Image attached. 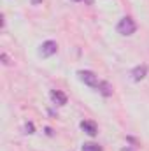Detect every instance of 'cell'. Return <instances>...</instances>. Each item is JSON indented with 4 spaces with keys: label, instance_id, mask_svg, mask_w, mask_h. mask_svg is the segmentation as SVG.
<instances>
[{
    "label": "cell",
    "instance_id": "cell-1",
    "mask_svg": "<svg viewBox=\"0 0 149 151\" xmlns=\"http://www.w3.org/2000/svg\"><path fill=\"white\" fill-rule=\"evenodd\" d=\"M116 28H117V32H119L121 35H132V34H135L137 25H135V21H133L130 16H125V18L119 19V23H117Z\"/></svg>",
    "mask_w": 149,
    "mask_h": 151
},
{
    "label": "cell",
    "instance_id": "cell-2",
    "mask_svg": "<svg viewBox=\"0 0 149 151\" xmlns=\"http://www.w3.org/2000/svg\"><path fill=\"white\" fill-rule=\"evenodd\" d=\"M77 76H79V79H81L84 84H88L90 88H98V84H100V81H98L97 74L91 72V70H79Z\"/></svg>",
    "mask_w": 149,
    "mask_h": 151
},
{
    "label": "cell",
    "instance_id": "cell-3",
    "mask_svg": "<svg viewBox=\"0 0 149 151\" xmlns=\"http://www.w3.org/2000/svg\"><path fill=\"white\" fill-rule=\"evenodd\" d=\"M56 51H58V44H56L54 40H46V42L40 46V55H42L44 58H49V56L56 55Z\"/></svg>",
    "mask_w": 149,
    "mask_h": 151
},
{
    "label": "cell",
    "instance_id": "cell-4",
    "mask_svg": "<svg viewBox=\"0 0 149 151\" xmlns=\"http://www.w3.org/2000/svg\"><path fill=\"white\" fill-rule=\"evenodd\" d=\"M146 74H148V67H146V65H139V67H135V69L130 72V76H132L133 81H142V79L146 77Z\"/></svg>",
    "mask_w": 149,
    "mask_h": 151
},
{
    "label": "cell",
    "instance_id": "cell-5",
    "mask_svg": "<svg viewBox=\"0 0 149 151\" xmlns=\"http://www.w3.org/2000/svg\"><path fill=\"white\" fill-rule=\"evenodd\" d=\"M49 97H51V100H53L54 104H58V106L67 104V95H65V93H62V91H58V90H51Z\"/></svg>",
    "mask_w": 149,
    "mask_h": 151
},
{
    "label": "cell",
    "instance_id": "cell-6",
    "mask_svg": "<svg viewBox=\"0 0 149 151\" xmlns=\"http://www.w3.org/2000/svg\"><path fill=\"white\" fill-rule=\"evenodd\" d=\"M81 128H82L88 135H91V137L97 135V125H95L93 121H82V123H81Z\"/></svg>",
    "mask_w": 149,
    "mask_h": 151
},
{
    "label": "cell",
    "instance_id": "cell-7",
    "mask_svg": "<svg viewBox=\"0 0 149 151\" xmlns=\"http://www.w3.org/2000/svg\"><path fill=\"white\" fill-rule=\"evenodd\" d=\"M98 91H100L104 97H111V95H112L111 83H107V81H100V84H98Z\"/></svg>",
    "mask_w": 149,
    "mask_h": 151
},
{
    "label": "cell",
    "instance_id": "cell-8",
    "mask_svg": "<svg viewBox=\"0 0 149 151\" xmlns=\"http://www.w3.org/2000/svg\"><path fill=\"white\" fill-rule=\"evenodd\" d=\"M81 150L82 151H102V146H98L95 142H84Z\"/></svg>",
    "mask_w": 149,
    "mask_h": 151
},
{
    "label": "cell",
    "instance_id": "cell-9",
    "mask_svg": "<svg viewBox=\"0 0 149 151\" xmlns=\"http://www.w3.org/2000/svg\"><path fill=\"white\" fill-rule=\"evenodd\" d=\"M2 62H4V65H11V62H9V56H7L5 53H2Z\"/></svg>",
    "mask_w": 149,
    "mask_h": 151
},
{
    "label": "cell",
    "instance_id": "cell-10",
    "mask_svg": "<svg viewBox=\"0 0 149 151\" xmlns=\"http://www.w3.org/2000/svg\"><path fill=\"white\" fill-rule=\"evenodd\" d=\"M25 130H27V134H34V125H32V123H28V125L25 127Z\"/></svg>",
    "mask_w": 149,
    "mask_h": 151
},
{
    "label": "cell",
    "instance_id": "cell-11",
    "mask_svg": "<svg viewBox=\"0 0 149 151\" xmlns=\"http://www.w3.org/2000/svg\"><path fill=\"white\" fill-rule=\"evenodd\" d=\"M32 2H34V4H39V2H40V0H32Z\"/></svg>",
    "mask_w": 149,
    "mask_h": 151
},
{
    "label": "cell",
    "instance_id": "cell-12",
    "mask_svg": "<svg viewBox=\"0 0 149 151\" xmlns=\"http://www.w3.org/2000/svg\"><path fill=\"white\" fill-rule=\"evenodd\" d=\"M74 2H81V0H74Z\"/></svg>",
    "mask_w": 149,
    "mask_h": 151
},
{
    "label": "cell",
    "instance_id": "cell-13",
    "mask_svg": "<svg viewBox=\"0 0 149 151\" xmlns=\"http://www.w3.org/2000/svg\"><path fill=\"white\" fill-rule=\"evenodd\" d=\"M123 151H130V150H123Z\"/></svg>",
    "mask_w": 149,
    "mask_h": 151
}]
</instances>
